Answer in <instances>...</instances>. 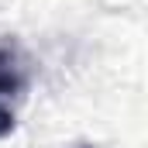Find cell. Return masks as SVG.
Here are the masks:
<instances>
[{"label":"cell","mask_w":148,"mask_h":148,"mask_svg":"<svg viewBox=\"0 0 148 148\" xmlns=\"http://www.w3.org/2000/svg\"><path fill=\"white\" fill-rule=\"evenodd\" d=\"M24 73L10 48H0V138L17 127V107L24 100Z\"/></svg>","instance_id":"1"}]
</instances>
